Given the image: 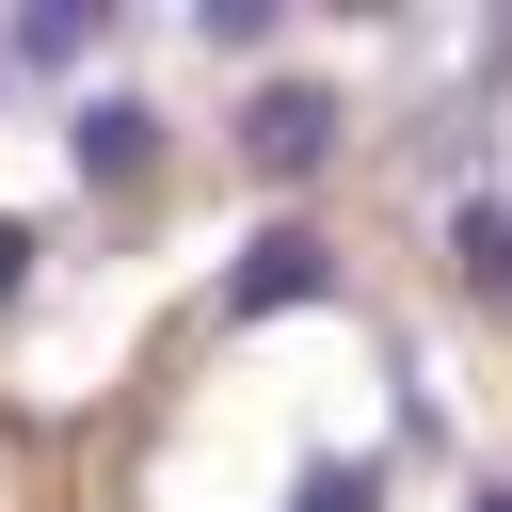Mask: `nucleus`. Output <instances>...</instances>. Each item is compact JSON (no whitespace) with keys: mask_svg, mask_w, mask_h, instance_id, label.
<instances>
[{"mask_svg":"<svg viewBox=\"0 0 512 512\" xmlns=\"http://www.w3.org/2000/svg\"><path fill=\"white\" fill-rule=\"evenodd\" d=\"M336 128H352V112H336V80H272V96L240 112V160L288 192V176H320V160H336Z\"/></svg>","mask_w":512,"mask_h":512,"instance_id":"1","label":"nucleus"},{"mask_svg":"<svg viewBox=\"0 0 512 512\" xmlns=\"http://www.w3.org/2000/svg\"><path fill=\"white\" fill-rule=\"evenodd\" d=\"M272 304H336V240H320V224H256V240H240L224 320H272Z\"/></svg>","mask_w":512,"mask_h":512,"instance_id":"2","label":"nucleus"},{"mask_svg":"<svg viewBox=\"0 0 512 512\" xmlns=\"http://www.w3.org/2000/svg\"><path fill=\"white\" fill-rule=\"evenodd\" d=\"M64 160H80V192H144L160 176V112L144 96H80L64 112Z\"/></svg>","mask_w":512,"mask_h":512,"instance_id":"3","label":"nucleus"},{"mask_svg":"<svg viewBox=\"0 0 512 512\" xmlns=\"http://www.w3.org/2000/svg\"><path fill=\"white\" fill-rule=\"evenodd\" d=\"M96 32H112L96 0H16V16H0V64H16V80H64V64H96Z\"/></svg>","mask_w":512,"mask_h":512,"instance_id":"4","label":"nucleus"},{"mask_svg":"<svg viewBox=\"0 0 512 512\" xmlns=\"http://www.w3.org/2000/svg\"><path fill=\"white\" fill-rule=\"evenodd\" d=\"M448 256H464V288H480V304H512V208H496V192H464V208H448Z\"/></svg>","mask_w":512,"mask_h":512,"instance_id":"5","label":"nucleus"},{"mask_svg":"<svg viewBox=\"0 0 512 512\" xmlns=\"http://www.w3.org/2000/svg\"><path fill=\"white\" fill-rule=\"evenodd\" d=\"M288 512H384V480H368V464H304V496H288Z\"/></svg>","mask_w":512,"mask_h":512,"instance_id":"6","label":"nucleus"},{"mask_svg":"<svg viewBox=\"0 0 512 512\" xmlns=\"http://www.w3.org/2000/svg\"><path fill=\"white\" fill-rule=\"evenodd\" d=\"M32 256H48V240H32V224H16V208H0V304H16V288H32Z\"/></svg>","mask_w":512,"mask_h":512,"instance_id":"7","label":"nucleus"},{"mask_svg":"<svg viewBox=\"0 0 512 512\" xmlns=\"http://www.w3.org/2000/svg\"><path fill=\"white\" fill-rule=\"evenodd\" d=\"M464 512H512V480H480V496H464Z\"/></svg>","mask_w":512,"mask_h":512,"instance_id":"8","label":"nucleus"}]
</instances>
